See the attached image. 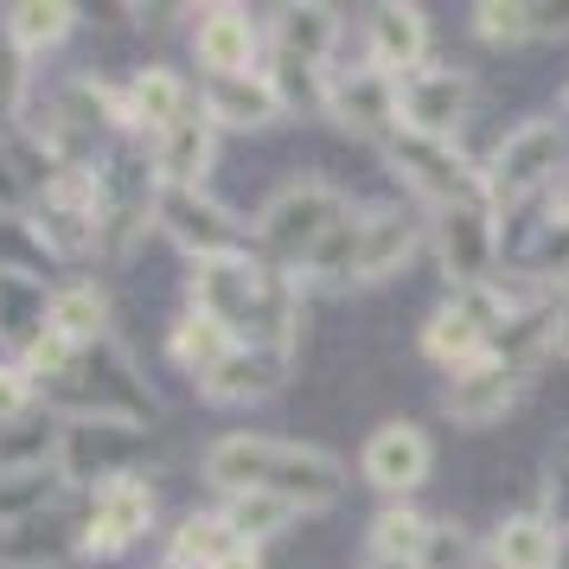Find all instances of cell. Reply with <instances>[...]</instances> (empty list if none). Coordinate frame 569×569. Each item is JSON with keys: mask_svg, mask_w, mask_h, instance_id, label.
<instances>
[{"mask_svg": "<svg viewBox=\"0 0 569 569\" xmlns=\"http://www.w3.org/2000/svg\"><path fill=\"white\" fill-rule=\"evenodd\" d=\"M78 531H83V557H122L134 543L154 531V487L141 473H116L103 487L83 492V512H78Z\"/></svg>", "mask_w": 569, "mask_h": 569, "instance_id": "cell-8", "label": "cell"}, {"mask_svg": "<svg viewBox=\"0 0 569 569\" xmlns=\"http://www.w3.org/2000/svg\"><path fill=\"white\" fill-rule=\"evenodd\" d=\"M563 109H569V90H563Z\"/></svg>", "mask_w": 569, "mask_h": 569, "instance_id": "cell-46", "label": "cell"}, {"mask_svg": "<svg viewBox=\"0 0 569 569\" xmlns=\"http://www.w3.org/2000/svg\"><path fill=\"white\" fill-rule=\"evenodd\" d=\"M557 339L569 346V301H563V313H557Z\"/></svg>", "mask_w": 569, "mask_h": 569, "instance_id": "cell-44", "label": "cell"}, {"mask_svg": "<svg viewBox=\"0 0 569 569\" xmlns=\"http://www.w3.org/2000/svg\"><path fill=\"white\" fill-rule=\"evenodd\" d=\"M550 512H557V525L569 531V461L550 467Z\"/></svg>", "mask_w": 569, "mask_h": 569, "instance_id": "cell-40", "label": "cell"}, {"mask_svg": "<svg viewBox=\"0 0 569 569\" xmlns=\"http://www.w3.org/2000/svg\"><path fill=\"white\" fill-rule=\"evenodd\" d=\"M160 231L173 237L192 262L237 257L243 250V224L211 199L206 186H160Z\"/></svg>", "mask_w": 569, "mask_h": 569, "instance_id": "cell-11", "label": "cell"}, {"mask_svg": "<svg viewBox=\"0 0 569 569\" xmlns=\"http://www.w3.org/2000/svg\"><path fill=\"white\" fill-rule=\"evenodd\" d=\"M192 308L211 313L218 327H231L237 346L295 352V333H301V282L269 269L250 250L192 262Z\"/></svg>", "mask_w": 569, "mask_h": 569, "instance_id": "cell-1", "label": "cell"}, {"mask_svg": "<svg viewBox=\"0 0 569 569\" xmlns=\"http://www.w3.org/2000/svg\"><path fill=\"white\" fill-rule=\"evenodd\" d=\"M346 218V192L327 180H288L269 206L257 211V257L282 276H308V262L320 257V243L339 231Z\"/></svg>", "mask_w": 569, "mask_h": 569, "instance_id": "cell-4", "label": "cell"}, {"mask_svg": "<svg viewBox=\"0 0 569 569\" xmlns=\"http://www.w3.org/2000/svg\"><path fill=\"white\" fill-rule=\"evenodd\" d=\"M199 103L218 129H269L276 116H282V97H276V83L262 78V71H243V78H206L199 90Z\"/></svg>", "mask_w": 569, "mask_h": 569, "instance_id": "cell-22", "label": "cell"}, {"mask_svg": "<svg viewBox=\"0 0 569 569\" xmlns=\"http://www.w3.org/2000/svg\"><path fill=\"white\" fill-rule=\"evenodd\" d=\"M473 32L487 39V46H518V39H531V7H473Z\"/></svg>", "mask_w": 569, "mask_h": 569, "instance_id": "cell-38", "label": "cell"}, {"mask_svg": "<svg viewBox=\"0 0 569 569\" xmlns=\"http://www.w3.org/2000/svg\"><path fill=\"white\" fill-rule=\"evenodd\" d=\"M436 250L455 295L461 288H480L492 269V250H499V224H492V206L473 199V206H441L436 211Z\"/></svg>", "mask_w": 569, "mask_h": 569, "instance_id": "cell-12", "label": "cell"}, {"mask_svg": "<svg viewBox=\"0 0 569 569\" xmlns=\"http://www.w3.org/2000/svg\"><path fill=\"white\" fill-rule=\"evenodd\" d=\"M416 243H422V224H416L410 211H397V206L346 211L339 231L327 237L320 257L308 262L301 288H327V295H339V288L385 282V276H397V269L416 257Z\"/></svg>", "mask_w": 569, "mask_h": 569, "instance_id": "cell-3", "label": "cell"}, {"mask_svg": "<svg viewBox=\"0 0 569 569\" xmlns=\"http://www.w3.org/2000/svg\"><path fill=\"white\" fill-rule=\"evenodd\" d=\"M429 52V20L422 7H371V71L385 78H416Z\"/></svg>", "mask_w": 569, "mask_h": 569, "instance_id": "cell-21", "label": "cell"}, {"mask_svg": "<svg viewBox=\"0 0 569 569\" xmlns=\"http://www.w3.org/2000/svg\"><path fill=\"white\" fill-rule=\"evenodd\" d=\"M365 569H422V563H390V557H371Z\"/></svg>", "mask_w": 569, "mask_h": 569, "instance_id": "cell-42", "label": "cell"}, {"mask_svg": "<svg viewBox=\"0 0 569 569\" xmlns=\"http://www.w3.org/2000/svg\"><path fill=\"white\" fill-rule=\"evenodd\" d=\"M46 313H52V282L32 276H0V339L13 346V359L32 339H46Z\"/></svg>", "mask_w": 569, "mask_h": 569, "instance_id": "cell-28", "label": "cell"}, {"mask_svg": "<svg viewBox=\"0 0 569 569\" xmlns=\"http://www.w3.org/2000/svg\"><path fill=\"white\" fill-rule=\"evenodd\" d=\"M429 543H436V525L416 512V506H390V512L371 518V557H390V563H429Z\"/></svg>", "mask_w": 569, "mask_h": 569, "instance_id": "cell-32", "label": "cell"}, {"mask_svg": "<svg viewBox=\"0 0 569 569\" xmlns=\"http://www.w3.org/2000/svg\"><path fill=\"white\" fill-rule=\"evenodd\" d=\"M32 231L46 237V250L58 262H78V257H97L103 250V218H109V186L103 173H78L64 167L52 180L32 192Z\"/></svg>", "mask_w": 569, "mask_h": 569, "instance_id": "cell-6", "label": "cell"}, {"mask_svg": "<svg viewBox=\"0 0 569 569\" xmlns=\"http://www.w3.org/2000/svg\"><path fill=\"white\" fill-rule=\"evenodd\" d=\"M52 250L46 237L32 231L27 211H0V276H32V282H52Z\"/></svg>", "mask_w": 569, "mask_h": 569, "instance_id": "cell-34", "label": "cell"}, {"mask_svg": "<svg viewBox=\"0 0 569 569\" xmlns=\"http://www.w3.org/2000/svg\"><path fill=\"white\" fill-rule=\"evenodd\" d=\"M58 441H64V416L39 410L0 429V473H32V467H58Z\"/></svg>", "mask_w": 569, "mask_h": 569, "instance_id": "cell-27", "label": "cell"}, {"mask_svg": "<svg viewBox=\"0 0 569 569\" xmlns=\"http://www.w3.org/2000/svg\"><path fill=\"white\" fill-rule=\"evenodd\" d=\"M563 461H569V441H563Z\"/></svg>", "mask_w": 569, "mask_h": 569, "instance_id": "cell-45", "label": "cell"}, {"mask_svg": "<svg viewBox=\"0 0 569 569\" xmlns=\"http://www.w3.org/2000/svg\"><path fill=\"white\" fill-rule=\"evenodd\" d=\"M397 109H403V134L455 141V129L467 122V78L461 71H436V64H422L416 78L397 83Z\"/></svg>", "mask_w": 569, "mask_h": 569, "instance_id": "cell-14", "label": "cell"}, {"mask_svg": "<svg viewBox=\"0 0 569 569\" xmlns=\"http://www.w3.org/2000/svg\"><path fill=\"white\" fill-rule=\"evenodd\" d=\"M538 32H569V7H531V39Z\"/></svg>", "mask_w": 569, "mask_h": 569, "instance_id": "cell-41", "label": "cell"}, {"mask_svg": "<svg viewBox=\"0 0 569 569\" xmlns=\"http://www.w3.org/2000/svg\"><path fill=\"white\" fill-rule=\"evenodd\" d=\"M218 512H224V525H231L243 543L276 538V531H288V525L301 518L295 506H288V499H276V492H237V499H224Z\"/></svg>", "mask_w": 569, "mask_h": 569, "instance_id": "cell-35", "label": "cell"}, {"mask_svg": "<svg viewBox=\"0 0 569 569\" xmlns=\"http://www.w3.org/2000/svg\"><path fill=\"white\" fill-rule=\"evenodd\" d=\"M525 276H531V282H557V276H569V211L563 218H550V224L538 231L531 257H525Z\"/></svg>", "mask_w": 569, "mask_h": 569, "instance_id": "cell-37", "label": "cell"}, {"mask_svg": "<svg viewBox=\"0 0 569 569\" xmlns=\"http://www.w3.org/2000/svg\"><path fill=\"white\" fill-rule=\"evenodd\" d=\"M237 543L243 538L224 525V512H186L180 531H173V543H167V563L173 569H218Z\"/></svg>", "mask_w": 569, "mask_h": 569, "instance_id": "cell-30", "label": "cell"}, {"mask_svg": "<svg viewBox=\"0 0 569 569\" xmlns=\"http://www.w3.org/2000/svg\"><path fill=\"white\" fill-rule=\"evenodd\" d=\"M83 557L78 512H39L20 525H0V569H64Z\"/></svg>", "mask_w": 569, "mask_h": 569, "instance_id": "cell-16", "label": "cell"}, {"mask_svg": "<svg viewBox=\"0 0 569 569\" xmlns=\"http://www.w3.org/2000/svg\"><path fill=\"white\" fill-rule=\"evenodd\" d=\"M557 525L538 512H518V518H499L492 531V563L499 569H557Z\"/></svg>", "mask_w": 569, "mask_h": 569, "instance_id": "cell-29", "label": "cell"}, {"mask_svg": "<svg viewBox=\"0 0 569 569\" xmlns=\"http://www.w3.org/2000/svg\"><path fill=\"white\" fill-rule=\"evenodd\" d=\"M429 461H436V455H429V436H422L416 422H385L378 436L365 441L359 467L378 492H397V499H403V492H416L429 480Z\"/></svg>", "mask_w": 569, "mask_h": 569, "instance_id": "cell-18", "label": "cell"}, {"mask_svg": "<svg viewBox=\"0 0 569 569\" xmlns=\"http://www.w3.org/2000/svg\"><path fill=\"white\" fill-rule=\"evenodd\" d=\"M27 103H32V64L0 39V134H13L27 122Z\"/></svg>", "mask_w": 569, "mask_h": 569, "instance_id": "cell-36", "label": "cell"}, {"mask_svg": "<svg viewBox=\"0 0 569 569\" xmlns=\"http://www.w3.org/2000/svg\"><path fill=\"white\" fill-rule=\"evenodd\" d=\"M167 352H173V365H180V371H192V385H206L211 371L237 352V333H231V327H218L211 313L192 308V313H180V320H173Z\"/></svg>", "mask_w": 569, "mask_h": 569, "instance_id": "cell-26", "label": "cell"}, {"mask_svg": "<svg viewBox=\"0 0 569 569\" xmlns=\"http://www.w3.org/2000/svg\"><path fill=\"white\" fill-rule=\"evenodd\" d=\"M32 410H39V385L27 378V365L0 359V429L20 422V416H32Z\"/></svg>", "mask_w": 569, "mask_h": 569, "instance_id": "cell-39", "label": "cell"}, {"mask_svg": "<svg viewBox=\"0 0 569 569\" xmlns=\"http://www.w3.org/2000/svg\"><path fill=\"white\" fill-rule=\"evenodd\" d=\"M39 403L58 410L64 422H78V416H122V422H141V416H154V390L134 378L129 352H122L116 339H103V346L78 352L58 385L39 390Z\"/></svg>", "mask_w": 569, "mask_h": 569, "instance_id": "cell-5", "label": "cell"}, {"mask_svg": "<svg viewBox=\"0 0 569 569\" xmlns=\"http://www.w3.org/2000/svg\"><path fill=\"white\" fill-rule=\"evenodd\" d=\"M211 141H218V122H211L206 103H199V109L180 122V129H167V134L154 141V173H160V186H206Z\"/></svg>", "mask_w": 569, "mask_h": 569, "instance_id": "cell-24", "label": "cell"}, {"mask_svg": "<svg viewBox=\"0 0 569 569\" xmlns=\"http://www.w3.org/2000/svg\"><path fill=\"white\" fill-rule=\"evenodd\" d=\"M141 448H148V429L141 422H122V416H78V422H64V441H58V473L71 480V487H103L116 473H134L141 461Z\"/></svg>", "mask_w": 569, "mask_h": 569, "instance_id": "cell-7", "label": "cell"}, {"mask_svg": "<svg viewBox=\"0 0 569 569\" xmlns=\"http://www.w3.org/2000/svg\"><path fill=\"white\" fill-rule=\"evenodd\" d=\"M71 32H78V7H71V0H20V7L0 13V39L27 58V64L58 52Z\"/></svg>", "mask_w": 569, "mask_h": 569, "instance_id": "cell-23", "label": "cell"}, {"mask_svg": "<svg viewBox=\"0 0 569 569\" xmlns=\"http://www.w3.org/2000/svg\"><path fill=\"white\" fill-rule=\"evenodd\" d=\"M518 390H525V371H518V365H506L499 352H487V359L461 365V371L448 378V390H441V410L455 416V422H467V429H487V422H499V416L518 403Z\"/></svg>", "mask_w": 569, "mask_h": 569, "instance_id": "cell-13", "label": "cell"}, {"mask_svg": "<svg viewBox=\"0 0 569 569\" xmlns=\"http://www.w3.org/2000/svg\"><path fill=\"white\" fill-rule=\"evenodd\" d=\"M262 32L243 7H206L199 27H192V52L206 64V78H243V71H262L257 64Z\"/></svg>", "mask_w": 569, "mask_h": 569, "instance_id": "cell-17", "label": "cell"}, {"mask_svg": "<svg viewBox=\"0 0 569 569\" xmlns=\"http://www.w3.org/2000/svg\"><path fill=\"white\" fill-rule=\"evenodd\" d=\"M557 167H563V134H557V122L531 116V122H518V129L499 141V154H492V167H487V199L518 206V199H531L543 180H557Z\"/></svg>", "mask_w": 569, "mask_h": 569, "instance_id": "cell-10", "label": "cell"}, {"mask_svg": "<svg viewBox=\"0 0 569 569\" xmlns=\"http://www.w3.org/2000/svg\"><path fill=\"white\" fill-rule=\"evenodd\" d=\"M282 385H288V352H269V346H237L231 359L199 385V397L237 410V403H262V397H276Z\"/></svg>", "mask_w": 569, "mask_h": 569, "instance_id": "cell-19", "label": "cell"}, {"mask_svg": "<svg viewBox=\"0 0 569 569\" xmlns=\"http://www.w3.org/2000/svg\"><path fill=\"white\" fill-rule=\"evenodd\" d=\"M333 39H339L333 7H282V13H276V52H295V58H308V64H327Z\"/></svg>", "mask_w": 569, "mask_h": 569, "instance_id": "cell-33", "label": "cell"}, {"mask_svg": "<svg viewBox=\"0 0 569 569\" xmlns=\"http://www.w3.org/2000/svg\"><path fill=\"white\" fill-rule=\"evenodd\" d=\"M206 480L224 499L237 492H276L295 512H320L333 506L346 473H339L333 455L320 448H301V441H276V436H224L206 448Z\"/></svg>", "mask_w": 569, "mask_h": 569, "instance_id": "cell-2", "label": "cell"}, {"mask_svg": "<svg viewBox=\"0 0 569 569\" xmlns=\"http://www.w3.org/2000/svg\"><path fill=\"white\" fill-rule=\"evenodd\" d=\"M327 116H339L352 134H371V141H397L403 134V109H397V78L359 64L352 78H333V97H327Z\"/></svg>", "mask_w": 569, "mask_h": 569, "instance_id": "cell-15", "label": "cell"}, {"mask_svg": "<svg viewBox=\"0 0 569 569\" xmlns=\"http://www.w3.org/2000/svg\"><path fill=\"white\" fill-rule=\"evenodd\" d=\"M71 480L58 467H32V473H0V525H20L39 512H64Z\"/></svg>", "mask_w": 569, "mask_h": 569, "instance_id": "cell-31", "label": "cell"}, {"mask_svg": "<svg viewBox=\"0 0 569 569\" xmlns=\"http://www.w3.org/2000/svg\"><path fill=\"white\" fill-rule=\"evenodd\" d=\"M46 333H58L64 346H78V352H90V346H103L109 339V295L97 282H58L52 288V313H46Z\"/></svg>", "mask_w": 569, "mask_h": 569, "instance_id": "cell-25", "label": "cell"}, {"mask_svg": "<svg viewBox=\"0 0 569 569\" xmlns=\"http://www.w3.org/2000/svg\"><path fill=\"white\" fill-rule=\"evenodd\" d=\"M390 167H397V180H410L429 206H473V199H487V173H473L461 154H455V141H429V134H397L385 141Z\"/></svg>", "mask_w": 569, "mask_h": 569, "instance_id": "cell-9", "label": "cell"}, {"mask_svg": "<svg viewBox=\"0 0 569 569\" xmlns=\"http://www.w3.org/2000/svg\"><path fill=\"white\" fill-rule=\"evenodd\" d=\"M192 109H199V97H192L186 78H180V71H167V64H141V71L129 78L134 134H148V141H160L167 129H180Z\"/></svg>", "mask_w": 569, "mask_h": 569, "instance_id": "cell-20", "label": "cell"}, {"mask_svg": "<svg viewBox=\"0 0 569 569\" xmlns=\"http://www.w3.org/2000/svg\"><path fill=\"white\" fill-rule=\"evenodd\" d=\"M557 569H569V531L557 538Z\"/></svg>", "mask_w": 569, "mask_h": 569, "instance_id": "cell-43", "label": "cell"}]
</instances>
